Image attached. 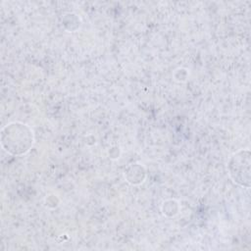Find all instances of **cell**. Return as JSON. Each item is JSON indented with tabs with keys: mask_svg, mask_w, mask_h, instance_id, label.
<instances>
[{
	"mask_svg": "<svg viewBox=\"0 0 251 251\" xmlns=\"http://www.w3.org/2000/svg\"><path fill=\"white\" fill-rule=\"evenodd\" d=\"M229 174L236 183L249 186L250 180V153L249 150H240L233 154L228 164Z\"/></svg>",
	"mask_w": 251,
	"mask_h": 251,
	"instance_id": "obj_1",
	"label": "cell"
}]
</instances>
